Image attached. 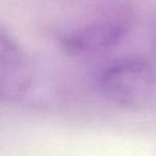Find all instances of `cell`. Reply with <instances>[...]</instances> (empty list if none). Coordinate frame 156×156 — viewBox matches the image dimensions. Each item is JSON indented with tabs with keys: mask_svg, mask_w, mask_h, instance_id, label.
<instances>
[{
	"mask_svg": "<svg viewBox=\"0 0 156 156\" xmlns=\"http://www.w3.org/2000/svg\"><path fill=\"white\" fill-rule=\"evenodd\" d=\"M130 24L132 12L126 2L93 0L65 21L58 29V41L72 55H95L116 46Z\"/></svg>",
	"mask_w": 156,
	"mask_h": 156,
	"instance_id": "obj_1",
	"label": "cell"
},
{
	"mask_svg": "<svg viewBox=\"0 0 156 156\" xmlns=\"http://www.w3.org/2000/svg\"><path fill=\"white\" fill-rule=\"evenodd\" d=\"M98 87L115 105L143 110L156 104V68L143 58H124L107 66Z\"/></svg>",
	"mask_w": 156,
	"mask_h": 156,
	"instance_id": "obj_2",
	"label": "cell"
},
{
	"mask_svg": "<svg viewBox=\"0 0 156 156\" xmlns=\"http://www.w3.org/2000/svg\"><path fill=\"white\" fill-rule=\"evenodd\" d=\"M30 85L28 62L12 38L0 28V100L23 96Z\"/></svg>",
	"mask_w": 156,
	"mask_h": 156,
	"instance_id": "obj_3",
	"label": "cell"
}]
</instances>
